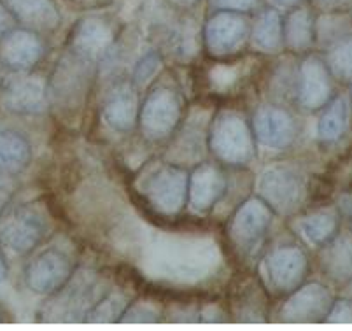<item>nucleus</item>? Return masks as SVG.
Returning a JSON list of instances; mask_svg holds the SVG:
<instances>
[{
  "label": "nucleus",
  "instance_id": "obj_1",
  "mask_svg": "<svg viewBox=\"0 0 352 331\" xmlns=\"http://www.w3.org/2000/svg\"><path fill=\"white\" fill-rule=\"evenodd\" d=\"M139 265L146 275L170 284H198L214 274L221 255L212 239L155 231L139 244Z\"/></svg>",
  "mask_w": 352,
  "mask_h": 331
},
{
  "label": "nucleus",
  "instance_id": "obj_2",
  "mask_svg": "<svg viewBox=\"0 0 352 331\" xmlns=\"http://www.w3.org/2000/svg\"><path fill=\"white\" fill-rule=\"evenodd\" d=\"M50 297L51 300L41 310L44 323H85L89 310L102 298L98 275L81 270Z\"/></svg>",
  "mask_w": 352,
  "mask_h": 331
},
{
  "label": "nucleus",
  "instance_id": "obj_3",
  "mask_svg": "<svg viewBox=\"0 0 352 331\" xmlns=\"http://www.w3.org/2000/svg\"><path fill=\"white\" fill-rule=\"evenodd\" d=\"M47 233L46 212L37 204L6 207L0 214V247L12 255H28Z\"/></svg>",
  "mask_w": 352,
  "mask_h": 331
},
{
  "label": "nucleus",
  "instance_id": "obj_4",
  "mask_svg": "<svg viewBox=\"0 0 352 331\" xmlns=\"http://www.w3.org/2000/svg\"><path fill=\"white\" fill-rule=\"evenodd\" d=\"M209 146L221 162L245 165L254 158V131L239 112L223 111L210 125Z\"/></svg>",
  "mask_w": 352,
  "mask_h": 331
},
{
  "label": "nucleus",
  "instance_id": "obj_5",
  "mask_svg": "<svg viewBox=\"0 0 352 331\" xmlns=\"http://www.w3.org/2000/svg\"><path fill=\"white\" fill-rule=\"evenodd\" d=\"M305 181L298 169L275 163L261 172L258 181L259 198L280 216H291L305 200Z\"/></svg>",
  "mask_w": 352,
  "mask_h": 331
},
{
  "label": "nucleus",
  "instance_id": "obj_6",
  "mask_svg": "<svg viewBox=\"0 0 352 331\" xmlns=\"http://www.w3.org/2000/svg\"><path fill=\"white\" fill-rule=\"evenodd\" d=\"M188 179L186 170L181 167H160L144 181V197L163 216H177L188 202Z\"/></svg>",
  "mask_w": 352,
  "mask_h": 331
},
{
  "label": "nucleus",
  "instance_id": "obj_7",
  "mask_svg": "<svg viewBox=\"0 0 352 331\" xmlns=\"http://www.w3.org/2000/svg\"><path fill=\"white\" fill-rule=\"evenodd\" d=\"M182 114V102L177 92L160 86L149 92L139 111V123L147 139L162 140L177 127Z\"/></svg>",
  "mask_w": 352,
  "mask_h": 331
},
{
  "label": "nucleus",
  "instance_id": "obj_8",
  "mask_svg": "<svg viewBox=\"0 0 352 331\" xmlns=\"http://www.w3.org/2000/svg\"><path fill=\"white\" fill-rule=\"evenodd\" d=\"M333 305V295L326 286L310 282L296 288L280 308V321L287 324L324 323Z\"/></svg>",
  "mask_w": 352,
  "mask_h": 331
},
{
  "label": "nucleus",
  "instance_id": "obj_9",
  "mask_svg": "<svg viewBox=\"0 0 352 331\" xmlns=\"http://www.w3.org/2000/svg\"><path fill=\"white\" fill-rule=\"evenodd\" d=\"M272 209L261 198H251L233 214L228 233L236 249L249 255L263 242L272 223Z\"/></svg>",
  "mask_w": 352,
  "mask_h": 331
},
{
  "label": "nucleus",
  "instance_id": "obj_10",
  "mask_svg": "<svg viewBox=\"0 0 352 331\" xmlns=\"http://www.w3.org/2000/svg\"><path fill=\"white\" fill-rule=\"evenodd\" d=\"M74 274L72 259L63 250L51 247L28 263L25 270V284L37 295L56 293Z\"/></svg>",
  "mask_w": 352,
  "mask_h": 331
},
{
  "label": "nucleus",
  "instance_id": "obj_11",
  "mask_svg": "<svg viewBox=\"0 0 352 331\" xmlns=\"http://www.w3.org/2000/svg\"><path fill=\"white\" fill-rule=\"evenodd\" d=\"M335 96V79L319 56H307L296 74V98L307 111H319Z\"/></svg>",
  "mask_w": 352,
  "mask_h": 331
},
{
  "label": "nucleus",
  "instance_id": "obj_12",
  "mask_svg": "<svg viewBox=\"0 0 352 331\" xmlns=\"http://www.w3.org/2000/svg\"><path fill=\"white\" fill-rule=\"evenodd\" d=\"M248 19L242 12L217 11L212 18L207 21L204 37L206 46L214 56H228L236 53L249 37Z\"/></svg>",
  "mask_w": 352,
  "mask_h": 331
},
{
  "label": "nucleus",
  "instance_id": "obj_13",
  "mask_svg": "<svg viewBox=\"0 0 352 331\" xmlns=\"http://www.w3.org/2000/svg\"><path fill=\"white\" fill-rule=\"evenodd\" d=\"M267 272L272 286L280 293H293L309 274V258L298 246H283L267 258Z\"/></svg>",
  "mask_w": 352,
  "mask_h": 331
},
{
  "label": "nucleus",
  "instance_id": "obj_14",
  "mask_svg": "<svg viewBox=\"0 0 352 331\" xmlns=\"http://www.w3.org/2000/svg\"><path fill=\"white\" fill-rule=\"evenodd\" d=\"M44 54V44L39 34L30 28H12L0 39V62L14 72H28Z\"/></svg>",
  "mask_w": 352,
  "mask_h": 331
},
{
  "label": "nucleus",
  "instance_id": "obj_15",
  "mask_svg": "<svg viewBox=\"0 0 352 331\" xmlns=\"http://www.w3.org/2000/svg\"><path fill=\"white\" fill-rule=\"evenodd\" d=\"M254 135L265 147L275 151L287 149L296 139V121L283 107L267 105L261 107L254 116Z\"/></svg>",
  "mask_w": 352,
  "mask_h": 331
},
{
  "label": "nucleus",
  "instance_id": "obj_16",
  "mask_svg": "<svg viewBox=\"0 0 352 331\" xmlns=\"http://www.w3.org/2000/svg\"><path fill=\"white\" fill-rule=\"evenodd\" d=\"M2 104L12 114L34 116L47 107V85L35 76H21L4 88Z\"/></svg>",
  "mask_w": 352,
  "mask_h": 331
},
{
  "label": "nucleus",
  "instance_id": "obj_17",
  "mask_svg": "<svg viewBox=\"0 0 352 331\" xmlns=\"http://www.w3.org/2000/svg\"><path fill=\"white\" fill-rule=\"evenodd\" d=\"M226 179L217 167L200 165L188 179V202L195 214H206L225 195Z\"/></svg>",
  "mask_w": 352,
  "mask_h": 331
},
{
  "label": "nucleus",
  "instance_id": "obj_18",
  "mask_svg": "<svg viewBox=\"0 0 352 331\" xmlns=\"http://www.w3.org/2000/svg\"><path fill=\"white\" fill-rule=\"evenodd\" d=\"M113 43L114 34L104 19L85 18L74 28L70 47L79 56L97 62L105 56V53H109Z\"/></svg>",
  "mask_w": 352,
  "mask_h": 331
},
{
  "label": "nucleus",
  "instance_id": "obj_19",
  "mask_svg": "<svg viewBox=\"0 0 352 331\" xmlns=\"http://www.w3.org/2000/svg\"><path fill=\"white\" fill-rule=\"evenodd\" d=\"M140 102L132 85H118L104 102V121L114 131L133 130L139 123Z\"/></svg>",
  "mask_w": 352,
  "mask_h": 331
},
{
  "label": "nucleus",
  "instance_id": "obj_20",
  "mask_svg": "<svg viewBox=\"0 0 352 331\" xmlns=\"http://www.w3.org/2000/svg\"><path fill=\"white\" fill-rule=\"evenodd\" d=\"M321 268L326 277L337 286L352 282V231L338 230V233L321 247Z\"/></svg>",
  "mask_w": 352,
  "mask_h": 331
},
{
  "label": "nucleus",
  "instance_id": "obj_21",
  "mask_svg": "<svg viewBox=\"0 0 352 331\" xmlns=\"http://www.w3.org/2000/svg\"><path fill=\"white\" fill-rule=\"evenodd\" d=\"M4 4L18 23L34 32H51L60 23L53 0H4Z\"/></svg>",
  "mask_w": 352,
  "mask_h": 331
},
{
  "label": "nucleus",
  "instance_id": "obj_22",
  "mask_svg": "<svg viewBox=\"0 0 352 331\" xmlns=\"http://www.w3.org/2000/svg\"><path fill=\"white\" fill-rule=\"evenodd\" d=\"M318 121V137L322 144L331 146L344 139L351 130L352 109L349 95H337L324 105Z\"/></svg>",
  "mask_w": 352,
  "mask_h": 331
},
{
  "label": "nucleus",
  "instance_id": "obj_23",
  "mask_svg": "<svg viewBox=\"0 0 352 331\" xmlns=\"http://www.w3.org/2000/svg\"><path fill=\"white\" fill-rule=\"evenodd\" d=\"M284 46L294 53H305L316 44V16L309 6H296L283 19Z\"/></svg>",
  "mask_w": 352,
  "mask_h": 331
},
{
  "label": "nucleus",
  "instance_id": "obj_24",
  "mask_svg": "<svg viewBox=\"0 0 352 331\" xmlns=\"http://www.w3.org/2000/svg\"><path fill=\"white\" fill-rule=\"evenodd\" d=\"M300 233L310 246L319 247L329 242L340 230V212L337 207H321L298 220Z\"/></svg>",
  "mask_w": 352,
  "mask_h": 331
},
{
  "label": "nucleus",
  "instance_id": "obj_25",
  "mask_svg": "<svg viewBox=\"0 0 352 331\" xmlns=\"http://www.w3.org/2000/svg\"><path fill=\"white\" fill-rule=\"evenodd\" d=\"M252 50L265 54L280 53L284 47L283 16L277 9H265L249 32Z\"/></svg>",
  "mask_w": 352,
  "mask_h": 331
},
{
  "label": "nucleus",
  "instance_id": "obj_26",
  "mask_svg": "<svg viewBox=\"0 0 352 331\" xmlns=\"http://www.w3.org/2000/svg\"><path fill=\"white\" fill-rule=\"evenodd\" d=\"M32 160L30 142L23 135L12 130L0 131V175H18Z\"/></svg>",
  "mask_w": 352,
  "mask_h": 331
},
{
  "label": "nucleus",
  "instance_id": "obj_27",
  "mask_svg": "<svg viewBox=\"0 0 352 331\" xmlns=\"http://www.w3.org/2000/svg\"><path fill=\"white\" fill-rule=\"evenodd\" d=\"M349 32H352L351 12H322L316 18V44L321 50H329Z\"/></svg>",
  "mask_w": 352,
  "mask_h": 331
},
{
  "label": "nucleus",
  "instance_id": "obj_28",
  "mask_svg": "<svg viewBox=\"0 0 352 331\" xmlns=\"http://www.w3.org/2000/svg\"><path fill=\"white\" fill-rule=\"evenodd\" d=\"M326 51L324 62L333 79L340 85H352V32Z\"/></svg>",
  "mask_w": 352,
  "mask_h": 331
},
{
  "label": "nucleus",
  "instance_id": "obj_29",
  "mask_svg": "<svg viewBox=\"0 0 352 331\" xmlns=\"http://www.w3.org/2000/svg\"><path fill=\"white\" fill-rule=\"evenodd\" d=\"M128 307V298L121 293H111L102 297L98 303L89 310L85 323L91 324H111L120 323L121 316Z\"/></svg>",
  "mask_w": 352,
  "mask_h": 331
},
{
  "label": "nucleus",
  "instance_id": "obj_30",
  "mask_svg": "<svg viewBox=\"0 0 352 331\" xmlns=\"http://www.w3.org/2000/svg\"><path fill=\"white\" fill-rule=\"evenodd\" d=\"M160 321V308L149 301H137L128 305L121 316V324H153Z\"/></svg>",
  "mask_w": 352,
  "mask_h": 331
},
{
  "label": "nucleus",
  "instance_id": "obj_31",
  "mask_svg": "<svg viewBox=\"0 0 352 331\" xmlns=\"http://www.w3.org/2000/svg\"><path fill=\"white\" fill-rule=\"evenodd\" d=\"M160 67H162V58L156 51L151 50L144 53L133 67V83L137 86H146L158 74Z\"/></svg>",
  "mask_w": 352,
  "mask_h": 331
},
{
  "label": "nucleus",
  "instance_id": "obj_32",
  "mask_svg": "<svg viewBox=\"0 0 352 331\" xmlns=\"http://www.w3.org/2000/svg\"><path fill=\"white\" fill-rule=\"evenodd\" d=\"M324 323L328 324H352V300L333 301L328 317Z\"/></svg>",
  "mask_w": 352,
  "mask_h": 331
},
{
  "label": "nucleus",
  "instance_id": "obj_33",
  "mask_svg": "<svg viewBox=\"0 0 352 331\" xmlns=\"http://www.w3.org/2000/svg\"><path fill=\"white\" fill-rule=\"evenodd\" d=\"M259 4V0H210L216 11H232V12H249Z\"/></svg>",
  "mask_w": 352,
  "mask_h": 331
},
{
  "label": "nucleus",
  "instance_id": "obj_34",
  "mask_svg": "<svg viewBox=\"0 0 352 331\" xmlns=\"http://www.w3.org/2000/svg\"><path fill=\"white\" fill-rule=\"evenodd\" d=\"M314 8L321 12H349L352 0H312Z\"/></svg>",
  "mask_w": 352,
  "mask_h": 331
},
{
  "label": "nucleus",
  "instance_id": "obj_35",
  "mask_svg": "<svg viewBox=\"0 0 352 331\" xmlns=\"http://www.w3.org/2000/svg\"><path fill=\"white\" fill-rule=\"evenodd\" d=\"M14 195V181L8 175H0V214L4 212Z\"/></svg>",
  "mask_w": 352,
  "mask_h": 331
},
{
  "label": "nucleus",
  "instance_id": "obj_36",
  "mask_svg": "<svg viewBox=\"0 0 352 331\" xmlns=\"http://www.w3.org/2000/svg\"><path fill=\"white\" fill-rule=\"evenodd\" d=\"M14 25H16L14 16L9 12V9L6 8V4H2V2H0V39L6 37V35H8L12 28H16Z\"/></svg>",
  "mask_w": 352,
  "mask_h": 331
},
{
  "label": "nucleus",
  "instance_id": "obj_37",
  "mask_svg": "<svg viewBox=\"0 0 352 331\" xmlns=\"http://www.w3.org/2000/svg\"><path fill=\"white\" fill-rule=\"evenodd\" d=\"M272 4L277 6V8H284V9H293L296 6L302 4V0H270Z\"/></svg>",
  "mask_w": 352,
  "mask_h": 331
},
{
  "label": "nucleus",
  "instance_id": "obj_38",
  "mask_svg": "<svg viewBox=\"0 0 352 331\" xmlns=\"http://www.w3.org/2000/svg\"><path fill=\"white\" fill-rule=\"evenodd\" d=\"M170 2L175 6H181V8H190V6H195L197 2H200V0H170Z\"/></svg>",
  "mask_w": 352,
  "mask_h": 331
},
{
  "label": "nucleus",
  "instance_id": "obj_39",
  "mask_svg": "<svg viewBox=\"0 0 352 331\" xmlns=\"http://www.w3.org/2000/svg\"><path fill=\"white\" fill-rule=\"evenodd\" d=\"M6 275H8V268H6L4 263V255H2V250H0V282L4 281Z\"/></svg>",
  "mask_w": 352,
  "mask_h": 331
},
{
  "label": "nucleus",
  "instance_id": "obj_40",
  "mask_svg": "<svg viewBox=\"0 0 352 331\" xmlns=\"http://www.w3.org/2000/svg\"><path fill=\"white\" fill-rule=\"evenodd\" d=\"M4 321V310H2V307H0V323Z\"/></svg>",
  "mask_w": 352,
  "mask_h": 331
},
{
  "label": "nucleus",
  "instance_id": "obj_41",
  "mask_svg": "<svg viewBox=\"0 0 352 331\" xmlns=\"http://www.w3.org/2000/svg\"><path fill=\"white\" fill-rule=\"evenodd\" d=\"M349 102H351V109H352V88H351V93H349Z\"/></svg>",
  "mask_w": 352,
  "mask_h": 331
},
{
  "label": "nucleus",
  "instance_id": "obj_42",
  "mask_svg": "<svg viewBox=\"0 0 352 331\" xmlns=\"http://www.w3.org/2000/svg\"><path fill=\"white\" fill-rule=\"evenodd\" d=\"M0 69H2V62H0ZM0 86H2V70H0Z\"/></svg>",
  "mask_w": 352,
  "mask_h": 331
},
{
  "label": "nucleus",
  "instance_id": "obj_43",
  "mask_svg": "<svg viewBox=\"0 0 352 331\" xmlns=\"http://www.w3.org/2000/svg\"><path fill=\"white\" fill-rule=\"evenodd\" d=\"M349 12H351V18H352V9H351V11H349Z\"/></svg>",
  "mask_w": 352,
  "mask_h": 331
}]
</instances>
